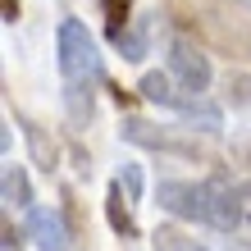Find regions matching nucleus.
<instances>
[{"label": "nucleus", "instance_id": "obj_1", "mask_svg": "<svg viewBox=\"0 0 251 251\" xmlns=\"http://www.w3.org/2000/svg\"><path fill=\"white\" fill-rule=\"evenodd\" d=\"M55 41H60V73H64L69 82H87L96 73V64H100L92 32H87L78 19H64L60 32H55Z\"/></svg>", "mask_w": 251, "mask_h": 251}, {"label": "nucleus", "instance_id": "obj_14", "mask_svg": "<svg viewBox=\"0 0 251 251\" xmlns=\"http://www.w3.org/2000/svg\"><path fill=\"white\" fill-rule=\"evenodd\" d=\"M105 5V27H110V37H119L124 27H128V0H100Z\"/></svg>", "mask_w": 251, "mask_h": 251}, {"label": "nucleus", "instance_id": "obj_5", "mask_svg": "<svg viewBox=\"0 0 251 251\" xmlns=\"http://www.w3.org/2000/svg\"><path fill=\"white\" fill-rule=\"evenodd\" d=\"M27 233H32L37 251H69V228L60 210H46V205H37L32 215H27Z\"/></svg>", "mask_w": 251, "mask_h": 251}, {"label": "nucleus", "instance_id": "obj_13", "mask_svg": "<svg viewBox=\"0 0 251 251\" xmlns=\"http://www.w3.org/2000/svg\"><path fill=\"white\" fill-rule=\"evenodd\" d=\"M155 251H205L197 238H183L174 228H155Z\"/></svg>", "mask_w": 251, "mask_h": 251}, {"label": "nucleus", "instance_id": "obj_6", "mask_svg": "<svg viewBox=\"0 0 251 251\" xmlns=\"http://www.w3.org/2000/svg\"><path fill=\"white\" fill-rule=\"evenodd\" d=\"M137 92L151 100V105H169V110H178V105H183V96L174 92V78H169V73H142Z\"/></svg>", "mask_w": 251, "mask_h": 251}, {"label": "nucleus", "instance_id": "obj_2", "mask_svg": "<svg viewBox=\"0 0 251 251\" xmlns=\"http://www.w3.org/2000/svg\"><path fill=\"white\" fill-rule=\"evenodd\" d=\"M169 78L178 82L187 96H201L205 87H210L215 73H210V60H205L187 37H174V41H169Z\"/></svg>", "mask_w": 251, "mask_h": 251}, {"label": "nucleus", "instance_id": "obj_9", "mask_svg": "<svg viewBox=\"0 0 251 251\" xmlns=\"http://www.w3.org/2000/svg\"><path fill=\"white\" fill-rule=\"evenodd\" d=\"M0 197H5L9 205H32V183H27V174L19 165L5 169V178H0Z\"/></svg>", "mask_w": 251, "mask_h": 251}, {"label": "nucleus", "instance_id": "obj_12", "mask_svg": "<svg viewBox=\"0 0 251 251\" xmlns=\"http://www.w3.org/2000/svg\"><path fill=\"white\" fill-rule=\"evenodd\" d=\"M23 128H27V142H32V155H37V165L50 174V169H55V142H46V132H41L37 124H23Z\"/></svg>", "mask_w": 251, "mask_h": 251}, {"label": "nucleus", "instance_id": "obj_15", "mask_svg": "<svg viewBox=\"0 0 251 251\" xmlns=\"http://www.w3.org/2000/svg\"><path fill=\"white\" fill-rule=\"evenodd\" d=\"M119 187H128V201H137V197H142V169H137V165H124Z\"/></svg>", "mask_w": 251, "mask_h": 251}, {"label": "nucleus", "instance_id": "obj_8", "mask_svg": "<svg viewBox=\"0 0 251 251\" xmlns=\"http://www.w3.org/2000/svg\"><path fill=\"white\" fill-rule=\"evenodd\" d=\"M124 137H128V142H137V146H160V151H183L178 142H169L165 132H155V128L146 124V119H128V124H124Z\"/></svg>", "mask_w": 251, "mask_h": 251}, {"label": "nucleus", "instance_id": "obj_7", "mask_svg": "<svg viewBox=\"0 0 251 251\" xmlns=\"http://www.w3.org/2000/svg\"><path fill=\"white\" fill-rule=\"evenodd\" d=\"M105 219H110V228L119 233V238H137V224H132L128 205H124V187L119 183H110V192H105Z\"/></svg>", "mask_w": 251, "mask_h": 251}, {"label": "nucleus", "instance_id": "obj_11", "mask_svg": "<svg viewBox=\"0 0 251 251\" xmlns=\"http://www.w3.org/2000/svg\"><path fill=\"white\" fill-rule=\"evenodd\" d=\"M64 100H69V119H73V124H82V119H92V92H87L82 82H69V92H64Z\"/></svg>", "mask_w": 251, "mask_h": 251}, {"label": "nucleus", "instance_id": "obj_10", "mask_svg": "<svg viewBox=\"0 0 251 251\" xmlns=\"http://www.w3.org/2000/svg\"><path fill=\"white\" fill-rule=\"evenodd\" d=\"M110 41H114V50H119L124 60H132V64H137L142 55H146V23L137 19L132 27H124V32H119V37H110Z\"/></svg>", "mask_w": 251, "mask_h": 251}, {"label": "nucleus", "instance_id": "obj_4", "mask_svg": "<svg viewBox=\"0 0 251 251\" xmlns=\"http://www.w3.org/2000/svg\"><path fill=\"white\" fill-rule=\"evenodd\" d=\"M205 192H210V224L233 233L242 224V197H238V187H228V178H210Z\"/></svg>", "mask_w": 251, "mask_h": 251}, {"label": "nucleus", "instance_id": "obj_16", "mask_svg": "<svg viewBox=\"0 0 251 251\" xmlns=\"http://www.w3.org/2000/svg\"><path fill=\"white\" fill-rule=\"evenodd\" d=\"M238 197H242V219H251V183L238 187Z\"/></svg>", "mask_w": 251, "mask_h": 251}, {"label": "nucleus", "instance_id": "obj_3", "mask_svg": "<svg viewBox=\"0 0 251 251\" xmlns=\"http://www.w3.org/2000/svg\"><path fill=\"white\" fill-rule=\"evenodd\" d=\"M160 205L178 219H197V224H210V192L205 183H183V178H165L160 183Z\"/></svg>", "mask_w": 251, "mask_h": 251}, {"label": "nucleus", "instance_id": "obj_17", "mask_svg": "<svg viewBox=\"0 0 251 251\" xmlns=\"http://www.w3.org/2000/svg\"><path fill=\"white\" fill-rule=\"evenodd\" d=\"M19 19V0H5V23H14Z\"/></svg>", "mask_w": 251, "mask_h": 251}]
</instances>
